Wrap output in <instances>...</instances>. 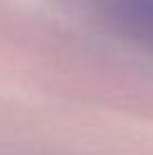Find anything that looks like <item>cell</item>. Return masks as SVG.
Here are the masks:
<instances>
[{
	"mask_svg": "<svg viewBox=\"0 0 153 155\" xmlns=\"http://www.w3.org/2000/svg\"><path fill=\"white\" fill-rule=\"evenodd\" d=\"M122 2L140 23L153 27V0H122Z\"/></svg>",
	"mask_w": 153,
	"mask_h": 155,
	"instance_id": "6da1fadb",
	"label": "cell"
}]
</instances>
